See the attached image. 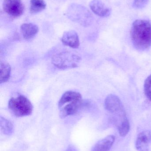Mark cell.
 Listing matches in <instances>:
<instances>
[{"mask_svg": "<svg viewBox=\"0 0 151 151\" xmlns=\"http://www.w3.org/2000/svg\"><path fill=\"white\" fill-rule=\"evenodd\" d=\"M151 143V132L144 130L137 136L136 141V148L139 151H149Z\"/></svg>", "mask_w": 151, "mask_h": 151, "instance_id": "8", "label": "cell"}, {"mask_svg": "<svg viewBox=\"0 0 151 151\" xmlns=\"http://www.w3.org/2000/svg\"><path fill=\"white\" fill-rule=\"evenodd\" d=\"M1 130L5 134H10L13 130V126L10 122L4 118H1Z\"/></svg>", "mask_w": 151, "mask_h": 151, "instance_id": "16", "label": "cell"}, {"mask_svg": "<svg viewBox=\"0 0 151 151\" xmlns=\"http://www.w3.org/2000/svg\"><path fill=\"white\" fill-rule=\"evenodd\" d=\"M90 7L96 15L101 17H107L111 15V10L101 0H92L90 3Z\"/></svg>", "mask_w": 151, "mask_h": 151, "instance_id": "7", "label": "cell"}, {"mask_svg": "<svg viewBox=\"0 0 151 151\" xmlns=\"http://www.w3.org/2000/svg\"><path fill=\"white\" fill-rule=\"evenodd\" d=\"M105 107L109 112L115 114L125 111L122 102L117 96L109 95L105 101Z\"/></svg>", "mask_w": 151, "mask_h": 151, "instance_id": "5", "label": "cell"}, {"mask_svg": "<svg viewBox=\"0 0 151 151\" xmlns=\"http://www.w3.org/2000/svg\"><path fill=\"white\" fill-rule=\"evenodd\" d=\"M8 107L11 112L17 117L30 115L32 114L33 109L30 100L23 95L12 97L9 100Z\"/></svg>", "mask_w": 151, "mask_h": 151, "instance_id": "2", "label": "cell"}, {"mask_svg": "<svg viewBox=\"0 0 151 151\" xmlns=\"http://www.w3.org/2000/svg\"><path fill=\"white\" fill-rule=\"evenodd\" d=\"M149 0H134L133 6L137 9H143L148 4Z\"/></svg>", "mask_w": 151, "mask_h": 151, "instance_id": "18", "label": "cell"}, {"mask_svg": "<svg viewBox=\"0 0 151 151\" xmlns=\"http://www.w3.org/2000/svg\"><path fill=\"white\" fill-rule=\"evenodd\" d=\"M115 139V137L112 135L106 137L95 145L92 151H110Z\"/></svg>", "mask_w": 151, "mask_h": 151, "instance_id": "11", "label": "cell"}, {"mask_svg": "<svg viewBox=\"0 0 151 151\" xmlns=\"http://www.w3.org/2000/svg\"><path fill=\"white\" fill-rule=\"evenodd\" d=\"M66 151H77V150H76V149H74V147L71 146V147L68 148V149L66 150Z\"/></svg>", "mask_w": 151, "mask_h": 151, "instance_id": "19", "label": "cell"}, {"mask_svg": "<svg viewBox=\"0 0 151 151\" xmlns=\"http://www.w3.org/2000/svg\"><path fill=\"white\" fill-rule=\"evenodd\" d=\"M1 83H4L9 81L10 77L11 67L5 62H1Z\"/></svg>", "mask_w": 151, "mask_h": 151, "instance_id": "15", "label": "cell"}, {"mask_svg": "<svg viewBox=\"0 0 151 151\" xmlns=\"http://www.w3.org/2000/svg\"><path fill=\"white\" fill-rule=\"evenodd\" d=\"M61 41L63 44L72 48H78L79 47V35L76 32L72 30L65 32L61 38Z\"/></svg>", "mask_w": 151, "mask_h": 151, "instance_id": "10", "label": "cell"}, {"mask_svg": "<svg viewBox=\"0 0 151 151\" xmlns=\"http://www.w3.org/2000/svg\"><path fill=\"white\" fill-rule=\"evenodd\" d=\"M115 122L120 135L125 137L130 130V124L126 115V112L115 114Z\"/></svg>", "mask_w": 151, "mask_h": 151, "instance_id": "9", "label": "cell"}, {"mask_svg": "<svg viewBox=\"0 0 151 151\" xmlns=\"http://www.w3.org/2000/svg\"><path fill=\"white\" fill-rule=\"evenodd\" d=\"M3 9L9 16L16 18L23 14L25 5L21 0H4Z\"/></svg>", "mask_w": 151, "mask_h": 151, "instance_id": "4", "label": "cell"}, {"mask_svg": "<svg viewBox=\"0 0 151 151\" xmlns=\"http://www.w3.org/2000/svg\"><path fill=\"white\" fill-rule=\"evenodd\" d=\"M46 2L44 0H30V12L32 14H37L45 9Z\"/></svg>", "mask_w": 151, "mask_h": 151, "instance_id": "14", "label": "cell"}, {"mask_svg": "<svg viewBox=\"0 0 151 151\" xmlns=\"http://www.w3.org/2000/svg\"><path fill=\"white\" fill-rule=\"evenodd\" d=\"M144 91L146 97L151 101V74L144 81Z\"/></svg>", "mask_w": 151, "mask_h": 151, "instance_id": "17", "label": "cell"}, {"mask_svg": "<svg viewBox=\"0 0 151 151\" xmlns=\"http://www.w3.org/2000/svg\"><path fill=\"white\" fill-rule=\"evenodd\" d=\"M85 103L82 99L70 102L63 106L60 109V116L64 118L73 115L77 112L82 107L84 106Z\"/></svg>", "mask_w": 151, "mask_h": 151, "instance_id": "6", "label": "cell"}, {"mask_svg": "<svg viewBox=\"0 0 151 151\" xmlns=\"http://www.w3.org/2000/svg\"><path fill=\"white\" fill-rule=\"evenodd\" d=\"M20 31L23 38L29 40L33 38L38 33L39 28L33 23H25L20 27Z\"/></svg>", "mask_w": 151, "mask_h": 151, "instance_id": "12", "label": "cell"}, {"mask_svg": "<svg viewBox=\"0 0 151 151\" xmlns=\"http://www.w3.org/2000/svg\"><path fill=\"white\" fill-rule=\"evenodd\" d=\"M131 40L134 47L144 51L151 46V23L147 19L135 20L130 31Z\"/></svg>", "mask_w": 151, "mask_h": 151, "instance_id": "1", "label": "cell"}, {"mask_svg": "<svg viewBox=\"0 0 151 151\" xmlns=\"http://www.w3.org/2000/svg\"><path fill=\"white\" fill-rule=\"evenodd\" d=\"M82 99V95L79 92L73 91H68L61 96L58 103L59 108H60L67 103Z\"/></svg>", "mask_w": 151, "mask_h": 151, "instance_id": "13", "label": "cell"}, {"mask_svg": "<svg viewBox=\"0 0 151 151\" xmlns=\"http://www.w3.org/2000/svg\"><path fill=\"white\" fill-rule=\"evenodd\" d=\"M81 58L79 56L70 52H62L53 55L52 63L59 69H66L78 67Z\"/></svg>", "mask_w": 151, "mask_h": 151, "instance_id": "3", "label": "cell"}]
</instances>
